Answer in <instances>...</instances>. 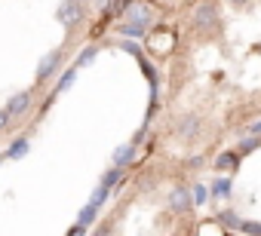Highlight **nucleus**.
Segmentation results:
<instances>
[{"instance_id": "obj_16", "label": "nucleus", "mask_w": 261, "mask_h": 236, "mask_svg": "<svg viewBox=\"0 0 261 236\" xmlns=\"http://www.w3.org/2000/svg\"><path fill=\"white\" fill-rule=\"evenodd\" d=\"M92 55H95V49H92V46H89V49H83V55L77 58V65H74V68H80V65H89V62H92Z\"/></svg>"}, {"instance_id": "obj_24", "label": "nucleus", "mask_w": 261, "mask_h": 236, "mask_svg": "<svg viewBox=\"0 0 261 236\" xmlns=\"http://www.w3.org/2000/svg\"><path fill=\"white\" fill-rule=\"evenodd\" d=\"M0 163H4V157H0Z\"/></svg>"}, {"instance_id": "obj_19", "label": "nucleus", "mask_w": 261, "mask_h": 236, "mask_svg": "<svg viewBox=\"0 0 261 236\" xmlns=\"http://www.w3.org/2000/svg\"><path fill=\"white\" fill-rule=\"evenodd\" d=\"M221 221H224V224H230V227H237V215H230V212H227V215H221Z\"/></svg>"}, {"instance_id": "obj_18", "label": "nucleus", "mask_w": 261, "mask_h": 236, "mask_svg": "<svg viewBox=\"0 0 261 236\" xmlns=\"http://www.w3.org/2000/svg\"><path fill=\"white\" fill-rule=\"evenodd\" d=\"M255 148H258V138H252V141H243V144H240V151H243V154H249V151H255Z\"/></svg>"}, {"instance_id": "obj_3", "label": "nucleus", "mask_w": 261, "mask_h": 236, "mask_svg": "<svg viewBox=\"0 0 261 236\" xmlns=\"http://www.w3.org/2000/svg\"><path fill=\"white\" fill-rule=\"evenodd\" d=\"M194 22H197V28H212V25L218 22V13H215V7H209V4L197 7V13H194Z\"/></svg>"}, {"instance_id": "obj_4", "label": "nucleus", "mask_w": 261, "mask_h": 236, "mask_svg": "<svg viewBox=\"0 0 261 236\" xmlns=\"http://www.w3.org/2000/svg\"><path fill=\"white\" fill-rule=\"evenodd\" d=\"M133 157H136V148H133V144H123V148H117V151H114V166H126V163H133Z\"/></svg>"}, {"instance_id": "obj_2", "label": "nucleus", "mask_w": 261, "mask_h": 236, "mask_svg": "<svg viewBox=\"0 0 261 236\" xmlns=\"http://www.w3.org/2000/svg\"><path fill=\"white\" fill-rule=\"evenodd\" d=\"M59 19H62V25H77L80 22V4L77 0H65L59 7Z\"/></svg>"}, {"instance_id": "obj_22", "label": "nucleus", "mask_w": 261, "mask_h": 236, "mask_svg": "<svg viewBox=\"0 0 261 236\" xmlns=\"http://www.w3.org/2000/svg\"><path fill=\"white\" fill-rule=\"evenodd\" d=\"M249 132H252V135H261V120H258V123H252V129H249Z\"/></svg>"}, {"instance_id": "obj_12", "label": "nucleus", "mask_w": 261, "mask_h": 236, "mask_svg": "<svg viewBox=\"0 0 261 236\" xmlns=\"http://www.w3.org/2000/svg\"><path fill=\"white\" fill-rule=\"evenodd\" d=\"M212 193H215V196H227V193H230V181H227V178H218V181L212 184Z\"/></svg>"}, {"instance_id": "obj_23", "label": "nucleus", "mask_w": 261, "mask_h": 236, "mask_svg": "<svg viewBox=\"0 0 261 236\" xmlns=\"http://www.w3.org/2000/svg\"><path fill=\"white\" fill-rule=\"evenodd\" d=\"M230 4H237V7H243V4H249V0H230Z\"/></svg>"}, {"instance_id": "obj_14", "label": "nucleus", "mask_w": 261, "mask_h": 236, "mask_svg": "<svg viewBox=\"0 0 261 236\" xmlns=\"http://www.w3.org/2000/svg\"><path fill=\"white\" fill-rule=\"evenodd\" d=\"M237 166V157L233 154H221L218 157V169H233Z\"/></svg>"}, {"instance_id": "obj_9", "label": "nucleus", "mask_w": 261, "mask_h": 236, "mask_svg": "<svg viewBox=\"0 0 261 236\" xmlns=\"http://www.w3.org/2000/svg\"><path fill=\"white\" fill-rule=\"evenodd\" d=\"M129 19L148 25V22H151V7H133V10H129Z\"/></svg>"}, {"instance_id": "obj_10", "label": "nucleus", "mask_w": 261, "mask_h": 236, "mask_svg": "<svg viewBox=\"0 0 261 236\" xmlns=\"http://www.w3.org/2000/svg\"><path fill=\"white\" fill-rule=\"evenodd\" d=\"M95 212H98V205H92V202H89V205H83V212H80V218H77V221H80L83 227H89V224L95 221Z\"/></svg>"}, {"instance_id": "obj_20", "label": "nucleus", "mask_w": 261, "mask_h": 236, "mask_svg": "<svg viewBox=\"0 0 261 236\" xmlns=\"http://www.w3.org/2000/svg\"><path fill=\"white\" fill-rule=\"evenodd\" d=\"M7 120H10V113H7V110H0V129L7 126Z\"/></svg>"}, {"instance_id": "obj_21", "label": "nucleus", "mask_w": 261, "mask_h": 236, "mask_svg": "<svg viewBox=\"0 0 261 236\" xmlns=\"http://www.w3.org/2000/svg\"><path fill=\"white\" fill-rule=\"evenodd\" d=\"M129 7H133V0H120L117 4V10H129Z\"/></svg>"}, {"instance_id": "obj_15", "label": "nucleus", "mask_w": 261, "mask_h": 236, "mask_svg": "<svg viewBox=\"0 0 261 236\" xmlns=\"http://www.w3.org/2000/svg\"><path fill=\"white\" fill-rule=\"evenodd\" d=\"M105 199H108V187H105V184H98V187H95V193H92V205H101Z\"/></svg>"}, {"instance_id": "obj_7", "label": "nucleus", "mask_w": 261, "mask_h": 236, "mask_svg": "<svg viewBox=\"0 0 261 236\" xmlns=\"http://www.w3.org/2000/svg\"><path fill=\"white\" fill-rule=\"evenodd\" d=\"M120 34H123V37H126V34H129V37H139V34H145V25L136 22V19H129V22L120 25Z\"/></svg>"}, {"instance_id": "obj_5", "label": "nucleus", "mask_w": 261, "mask_h": 236, "mask_svg": "<svg viewBox=\"0 0 261 236\" xmlns=\"http://www.w3.org/2000/svg\"><path fill=\"white\" fill-rule=\"evenodd\" d=\"M28 104H31V92H22V95H16V98L10 101L7 113H10V116H16V113H22V110H25Z\"/></svg>"}, {"instance_id": "obj_8", "label": "nucleus", "mask_w": 261, "mask_h": 236, "mask_svg": "<svg viewBox=\"0 0 261 236\" xmlns=\"http://www.w3.org/2000/svg\"><path fill=\"white\" fill-rule=\"evenodd\" d=\"M28 148H31V144H28V138H19V141L7 151V157H10V160H19V157H25V154H28Z\"/></svg>"}, {"instance_id": "obj_11", "label": "nucleus", "mask_w": 261, "mask_h": 236, "mask_svg": "<svg viewBox=\"0 0 261 236\" xmlns=\"http://www.w3.org/2000/svg\"><path fill=\"white\" fill-rule=\"evenodd\" d=\"M74 77H77V68H71V71H65V77L59 80V86H56V92H65L71 83H74Z\"/></svg>"}, {"instance_id": "obj_17", "label": "nucleus", "mask_w": 261, "mask_h": 236, "mask_svg": "<svg viewBox=\"0 0 261 236\" xmlns=\"http://www.w3.org/2000/svg\"><path fill=\"white\" fill-rule=\"evenodd\" d=\"M117 178H120V166H114V169H111V172L105 175V181H101V184H105V187H111V184H114Z\"/></svg>"}, {"instance_id": "obj_6", "label": "nucleus", "mask_w": 261, "mask_h": 236, "mask_svg": "<svg viewBox=\"0 0 261 236\" xmlns=\"http://www.w3.org/2000/svg\"><path fill=\"white\" fill-rule=\"evenodd\" d=\"M169 205H172L175 212H188V205H191V193H188V190H175V193L169 196Z\"/></svg>"}, {"instance_id": "obj_13", "label": "nucleus", "mask_w": 261, "mask_h": 236, "mask_svg": "<svg viewBox=\"0 0 261 236\" xmlns=\"http://www.w3.org/2000/svg\"><path fill=\"white\" fill-rule=\"evenodd\" d=\"M191 199H194V202H200V205H203V202H206V199H209V190H206V187H203V184H197V187H194V190H191Z\"/></svg>"}, {"instance_id": "obj_1", "label": "nucleus", "mask_w": 261, "mask_h": 236, "mask_svg": "<svg viewBox=\"0 0 261 236\" xmlns=\"http://www.w3.org/2000/svg\"><path fill=\"white\" fill-rule=\"evenodd\" d=\"M59 62H62V52H49V55H43V62H40V68H37V83H46V80L53 77V71L59 68Z\"/></svg>"}]
</instances>
